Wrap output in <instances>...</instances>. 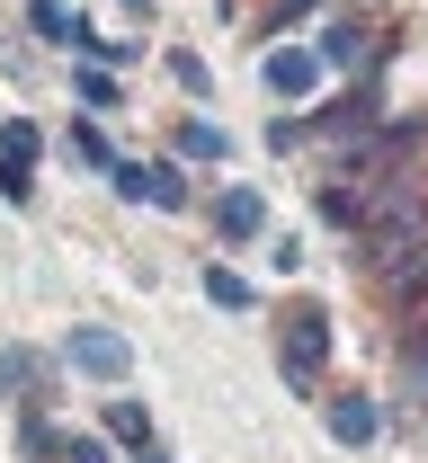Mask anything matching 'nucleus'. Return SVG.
I'll list each match as a JSON object with an SVG mask.
<instances>
[{"label": "nucleus", "mask_w": 428, "mask_h": 463, "mask_svg": "<svg viewBox=\"0 0 428 463\" xmlns=\"http://www.w3.org/2000/svg\"><path fill=\"white\" fill-rule=\"evenodd\" d=\"M321 356H330V321H321L312 303H295V312H286V339H277L286 392H321V383H312V374H321Z\"/></svg>", "instance_id": "nucleus-1"}, {"label": "nucleus", "mask_w": 428, "mask_h": 463, "mask_svg": "<svg viewBox=\"0 0 428 463\" xmlns=\"http://www.w3.org/2000/svg\"><path fill=\"white\" fill-rule=\"evenodd\" d=\"M62 356H71L90 383H125V374H134V347H125L117 330H71V347H62Z\"/></svg>", "instance_id": "nucleus-2"}, {"label": "nucleus", "mask_w": 428, "mask_h": 463, "mask_svg": "<svg viewBox=\"0 0 428 463\" xmlns=\"http://www.w3.org/2000/svg\"><path fill=\"white\" fill-rule=\"evenodd\" d=\"M108 170H117V196H134V205H170V214L187 205L179 170H143V161H108Z\"/></svg>", "instance_id": "nucleus-3"}, {"label": "nucleus", "mask_w": 428, "mask_h": 463, "mask_svg": "<svg viewBox=\"0 0 428 463\" xmlns=\"http://www.w3.org/2000/svg\"><path fill=\"white\" fill-rule=\"evenodd\" d=\"M214 232H224V241H259V232H268L259 187H224V196H214Z\"/></svg>", "instance_id": "nucleus-4"}, {"label": "nucleus", "mask_w": 428, "mask_h": 463, "mask_svg": "<svg viewBox=\"0 0 428 463\" xmlns=\"http://www.w3.org/2000/svg\"><path fill=\"white\" fill-rule=\"evenodd\" d=\"M375 286L393 294V303H420V294H428V241H411L402 259H384V268H375Z\"/></svg>", "instance_id": "nucleus-5"}, {"label": "nucleus", "mask_w": 428, "mask_h": 463, "mask_svg": "<svg viewBox=\"0 0 428 463\" xmlns=\"http://www.w3.org/2000/svg\"><path fill=\"white\" fill-rule=\"evenodd\" d=\"M27 27H36V45H71V54H90V27H81L62 0H27Z\"/></svg>", "instance_id": "nucleus-6"}, {"label": "nucleus", "mask_w": 428, "mask_h": 463, "mask_svg": "<svg viewBox=\"0 0 428 463\" xmlns=\"http://www.w3.org/2000/svg\"><path fill=\"white\" fill-rule=\"evenodd\" d=\"M312 80H321V54H295V45L268 54V90H277V99H304Z\"/></svg>", "instance_id": "nucleus-7"}, {"label": "nucleus", "mask_w": 428, "mask_h": 463, "mask_svg": "<svg viewBox=\"0 0 428 463\" xmlns=\"http://www.w3.org/2000/svg\"><path fill=\"white\" fill-rule=\"evenodd\" d=\"M375 428H384V419H375L366 392H339V402H330V437H339V446H375Z\"/></svg>", "instance_id": "nucleus-8"}, {"label": "nucleus", "mask_w": 428, "mask_h": 463, "mask_svg": "<svg viewBox=\"0 0 428 463\" xmlns=\"http://www.w3.org/2000/svg\"><path fill=\"white\" fill-rule=\"evenodd\" d=\"M179 161H214V170H224V161H233V134L205 125V116H187L179 125Z\"/></svg>", "instance_id": "nucleus-9"}, {"label": "nucleus", "mask_w": 428, "mask_h": 463, "mask_svg": "<svg viewBox=\"0 0 428 463\" xmlns=\"http://www.w3.org/2000/svg\"><path fill=\"white\" fill-rule=\"evenodd\" d=\"M321 62H330V71H357V62H366V27H357V18L321 27Z\"/></svg>", "instance_id": "nucleus-10"}, {"label": "nucleus", "mask_w": 428, "mask_h": 463, "mask_svg": "<svg viewBox=\"0 0 428 463\" xmlns=\"http://www.w3.org/2000/svg\"><path fill=\"white\" fill-rule=\"evenodd\" d=\"M375 116H384V99H375V90H357V99H339V108L321 116V134H375Z\"/></svg>", "instance_id": "nucleus-11"}, {"label": "nucleus", "mask_w": 428, "mask_h": 463, "mask_svg": "<svg viewBox=\"0 0 428 463\" xmlns=\"http://www.w3.org/2000/svg\"><path fill=\"white\" fill-rule=\"evenodd\" d=\"M81 108H90V116H117V108H125V90H117V71H108V62H90V71H81Z\"/></svg>", "instance_id": "nucleus-12"}, {"label": "nucleus", "mask_w": 428, "mask_h": 463, "mask_svg": "<svg viewBox=\"0 0 428 463\" xmlns=\"http://www.w3.org/2000/svg\"><path fill=\"white\" fill-rule=\"evenodd\" d=\"M108 437H117V446H143V437H152L143 402H108Z\"/></svg>", "instance_id": "nucleus-13"}, {"label": "nucleus", "mask_w": 428, "mask_h": 463, "mask_svg": "<svg viewBox=\"0 0 428 463\" xmlns=\"http://www.w3.org/2000/svg\"><path fill=\"white\" fill-rule=\"evenodd\" d=\"M36 152H45V134H36L27 116H9V125H0V161H36Z\"/></svg>", "instance_id": "nucleus-14"}, {"label": "nucleus", "mask_w": 428, "mask_h": 463, "mask_svg": "<svg viewBox=\"0 0 428 463\" xmlns=\"http://www.w3.org/2000/svg\"><path fill=\"white\" fill-rule=\"evenodd\" d=\"M18 437H27V463H54V455H62V437H54V419H45V410H27V428H18Z\"/></svg>", "instance_id": "nucleus-15"}, {"label": "nucleus", "mask_w": 428, "mask_h": 463, "mask_svg": "<svg viewBox=\"0 0 428 463\" xmlns=\"http://www.w3.org/2000/svg\"><path fill=\"white\" fill-rule=\"evenodd\" d=\"M71 152H81V161H90V170H108V161H117V152H108V134H99V125H90V116H71Z\"/></svg>", "instance_id": "nucleus-16"}, {"label": "nucleus", "mask_w": 428, "mask_h": 463, "mask_svg": "<svg viewBox=\"0 0 428 463\" xmlns=\"http://www.w3.org/2000/svg\"><path fill=\"white\" fill-rule=\"evenodd\" d=\"M321 223H330V232H357V187H321Z\"/></svg>", "instance_id": "nucleus-17"}, {"label": "nucleus", "mask_w": 428, "mask_h": 463, "mask_svg": "<svg viewBox=\"0 0 428 463\" xmlns=\"http://www.w3.org/2000/svg\"><path fill=\"white\" fill-rule=\"evenodd\" d=\"M205 294H214L224 312H242V303H250V286H242V277H233V268H205Z\"/></svg>", "instance_id": "nucleus-18"}, {"label": "nucleus", "mask_w": 428, "mask_h": 463, "mask_svg": "<svg viewBox=\"0 0 428 463\" xmlns=\"http://www.w3.org/2000/svg\"><path fill=\"white\" fill-rule=\"evenodd\" d=\"M18 374H27V356H18V347H0V402L18 392Z\"/></svg>", "instance_id": "nucleus-19"}, {"label": "nucleus", "mask_w": 428, "mask_h": 463, "mask_svg": "<svg viewBox=\"0 0 428 463\" xmlns=\"http://www.w3.org/2000/svg\"><path fill=\"white\" fill-rule=\"evenodd\" d=\"M411 402L428 410V347H420V356H411Z\"/></svg>", "instance_id": "nucleus-20"}, {"label": "nucleus", "mask_w": 428, "mask_h": 463, "mask_svg": "<svg viewBox=\"0 0 428 463\" xmlns=\"http://www.w3.org/2000/svg\"><path fill=\"white\" fill-rule=\"evenodd\" d=\"M62 455L71 463H108V446H62Z\"/></svg>", "instance_id": "nucleus-21"}, {"label": "nucleus", "mask_w": 428, "mask_h": 463, "mask_svg": "<svg viewBox=\"0 0 428 463\" xmlns=\"http://www.w3.org/2000/svg\"><path fill=\"white\" fill-rule=\"evenodd\" d=\"M134 463H170V455H152V437H143V455H134Z\"/></svg>", "instance_id": "nucleus-22"}, {"label": "nucleus", "mask_w": 428, "mask_h": 463, "mask_svg": "<svg viewBox=\"0 0 428 463\" xmlns=\"http://www.w3.org/2000/svg\"><path fill=\"white\" fill-rule=\"evenodd\" d=\"M125 9H152V0H125Z\"/></svg>", "instance_id": "nucleus-23"}]
</instances>
